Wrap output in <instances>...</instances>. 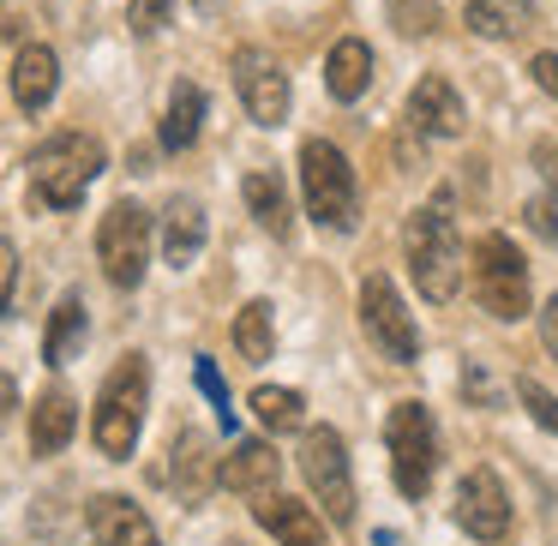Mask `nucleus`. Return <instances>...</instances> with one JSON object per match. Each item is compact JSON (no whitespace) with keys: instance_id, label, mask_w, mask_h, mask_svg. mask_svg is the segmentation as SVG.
Returning a JSON list of instances; mask_svg holds the SVG:
<instances>
[{"instance_id":"1","label":"nucleus","mask_w":558,"mask_h":546,"mask_svg":"<svg viewBox=\"0 0 558 546\" xmlns=\"http://www.w3.org/2000/svg\"><path fill=\"white\" fill-rule=\"evenodd\" d=\"M402 246H409L414 289H421L426 301H450L457 282H462V234H457V217H450V186H438V193L409 217Z\"/></svg>"},{"instance_id":"2","label":"nucleus","mask_w":558,"mask_h":546,"mask_svg":"<svg viewBox=\"0 0 558 546\" xmlns=\"http://www.w3.org/2000/svg\"><path fill=\"white\" fill-rule=\"evenodd\" d=\"M145 402H150V366L145 354H126L97 390V414H90V438L109 462H126L145 433Z\"/></svg>"},{"instance_id":"3","label":"nucleus","mask_w":558,"mask_h":546,"mask_svg":"<svg viewBox=\"0 0 558 546\" xmlns=\"http://www.w3.org/2000/svg\"><path fill=\"white\" fill-rule=\"evenodd\" d=\"M31 193H37V205L49 210H73L78 198L90 193V181L102 174V145L90 133H54L43 138L37 150H31Z\"/></svg>"},{"instance_id":"4","label":"nucleus","mask_w":558,"mask_h":546,"mask_svg":"<svg viewBox=\"0 0 558 546\" xmlns=\"http://www.w3.org/2000/svg\"><path fill=\"white\" fill-rule=\"evenodd\" d=\"M301 193H306V217L330 234H349L361 222V186L354 169L330 138H306L301 145Z\"/></svg>"},{"instance_id":"5","label":"nucleus","mask_w":558,"mask_h":546,"mask_svg":"<svg viewBox=\"0 0 558 546\" xmlns=\"http://www.w3.org/2000/svg\"><path fill=\"white\" fill-rule=\"evenodd\" d=\"M474 301H481V313H493L498 325H517V318L534 313V289H529V265H522V253L510 246V234H481L474 241Z\"/></svg>"},{"instance_id":"6","label":"nucleus","mask_w":558,"mask_h":546,"mask_svg":"<svg viewBox=\"0 0 558 546\" xmlns=\"http://www.w3.org/2000/svg\"><path fill=\"white\" fill-rule=\"evenodd\" d=\"M385 450H390V481H397L402 498H426L438 474V426L426 402H397L385 421Z\"/></svg>"},{"instance_id":"7","label":"nucleus","mask_w":558,"mask_h":546,"mask_svg":"<svg viewBox=\"0 0 558 546\" xmlns=\"http://www.w3.org/2000/svg\"><path fill=\"white\" fill-rule=\"evenodd\" d=\"M97 265L114 289H138L145 282V265H150V217L145 205L121 198L109 205V217L97 222Z\"/></svg>"},{"instance_id":"8","label":"nucleus","mask_w":558,"mask_h":546,"mask_svg":"<svg viewBox=\"0 0 558 546\" xmlns=\"http://www.w3.org/2000/svg\"><path fill=\"white\" fill-rule=\"evenodd\" d=\"M361 330H366V342H373L390 366H414V361H421V330H414V313L402 306L397 282L378 277V270L361 282Z\"/></svg>"},{"instance_id":"9","label":"nucleus","mask_w":558,"mask_h":546,"mask_svg":"<svg viewBox=\"0 0 558 546\" xmlns=\"http://www.w3.org/2000/svg\"><path fill=\"white\" fill-rule=\"evenodd\" d=\"M301 474L313 486V498L325 505V517L337 529H349L354 522V474H349V450H342V438L330 426H306L301 433Z\"/></svg>"},{"instance_id":"10","label":"nucleus","mask_w":558,"mask_h":546,"mask_svg":"<svg viewBox=\"0 0 558 546\" xmlns=\"http://www.w3.org/2000/svg\"><path fill=\"white\" fill-rule=\"evenodd\" d=\"M450 517H457V529L469 534V541L498 546L510 534V493H505V481H498L493 469H469V474H462V486H457Z\"/></svg>"},{"instance_id":"11","label":"nucleus","mask_w":558,"mask_h":546,"mask_svg":"<svg viewBox=\"0 0 558 546\" xmlns=\"http://www.w3.org/2000/svg\"><path fill=\"white\" fill-rule=\"evenodd\" d=\"M229 73H234V90H241L246 114H253L258 126H282V121H289V102H294L289 73H282L265 49H234Z\"/></svg>"},{"instance_id":"12","label":"nucleus","mask_w":558,"mask_h":546,"mask_svg":"<svg viewBox=\"0 0 558 546\" xmlns=\"http://www.w3.org/2000/svg\"><path fill=\"white\" fill-rule=\"evenodd\" d=\"M402 121L421 138H457L462 126H469V109H462L457 85H450L445 73H426L421 85L409 90V102H402Z\"/></svg>"},{"instance_id":"13","label":"nucleus","mask_w":558,"mask_h":546,"mask_svg":"<svg viewBox=\"0 0 558 546\" xmlns=\"http://www.w3.org/2000/svg\"><path fill=\"white\" fill-rule=\"evenodd\" d=\"M85 529H90V546H162L157 529H150V517L133 505V498H121V493L90 498Z\"/></svg>"},{"instance_id":"14","label":"nucleus","mask_w":558,"mask_h":546,"mask_svg":"<svg viewBox=\"0 0 558 546\" xmlns=\"http://www.w3.org/2000/svg\"><path fill=\"white\" fill-rule=\"evenodd\" d=\"M253 522L270 534V541H282V546H330V541H325V522H318V510L301 505V498H270V493H258Z\"/></svg>"},{"instance_id":"15","label":"nucleus","mask_w":558,"mask_h":546,"mask_svg":"<svg viewBox=\"0 0 558 546\" xmlns=\"http://www.w3.org/2000/svg\"><path fill=\"white\" fill-rule=\"evenodd\" d=\"M78 433V402L66 397L61 385L43 390L37 409H31V457H61Z\"/></svg>"},{"instance_id":"16","label":"nucleus","mask_w":558,"mask_h":546,"mask_svg":"<svg viewBox=\"0 0 558 546\" xmlns=\"http://www.w3.org/2000/svg\"><path fill=\"white\" fill-rule=\"evenodd\" d=\"M205 210H198V198H169V210H162V258H169L174 270H186L198 253H205Z\"/></svg>"},{"instance_id":"17","label":"nucleus","mask_w":558,"mask_h":546,"mask_svg":"<svg viewBox=\"0 0 558 546\" xmlns=\"http://www.w3.org/2000/svg\"><path fill=\"white\" fill-rule=\"evenodd\" d=\"M54 85H61V61H54V49H43V43H25V49L13 54V97L19 109H49Z\"/></svg>"},{"instance_id":"18","label":"nucleus","mask_w":558,"mask_h":546,"mask_svg":"<svg viewBox=\"0 0 558 546\" xmlns=\"http://www.w3.org/2000/svg\"><path fill=\"white\" fill-rule=\"evenodd\" d=\"M169 457H174V493H181L186 505H193V498H205L210 486H222V462L210 457V438L205 433H181Z\"/></svg>"},{"instance_id":"19","label":"nucleus","mask_w":558,"mask_h":546,"mask_svg":"<svg viewBox=\"0 0 558 546\" xmlns=\"http://www.w3.org/2000/svg\"><path fill=\"white\" fill-rule=\"evenodd\" d=\"M241 193H246V210H253L258 229H270L277 241H289V234H294V205H289V186H282V174L253 169V174L241 181Z\"/></svg>"},{"instance_id":"20","label":"nucleus","mask_w":558,"mask_h":546,"mask_svg":"<svg viewBox=\"0 0 558 546\" xmlns=\"http://www.w3.org/2000/svg\"><path fill=\"white\" fill-rule=\"evenodd\" d=\"M366 85H373V49L361 37H342L337 49L325 54V90L337 102H361Z\"/></svg>"},{"instance_id":"21","label":"nucleus","mask_w":558,"mask_h":546,"mask_svg":"<svg viewBox=\"0 0 558 546\" xmlns=\"http://www.w3.org/2000/svg\"><path fill=\"white\" fill-rule=\"evenodd\" d=\"M282 474V457L253 438V445H234V457H222V493H270Z\"/></svg>"},{"instance_id":"22","label":"nucleus","mask_w":558,"mask_h":546,"mask_svg":"<svg viewBox=\"0 0 558 546\" xmlns=\"http://www.w3.org/2000/svg\"><path fill=\"white\" fill-rule=\"evenodd\" d=\"M205 114H210V97L193 85V78H181V85L169 90V114H162V145L169 150H193L198 133H205Z\"/></svg>"},{"instance_id":"23","label":"nucleus","mask_w":558,"mask_h":546,"mask_svg":"<svg viewBox=\"0 0 558 546\" xmlns=\"http://www.w3.org/2000/svg\"><path fill=\"white\" fill-rule=\"evenodd\" d=\"M85 330H90L85 301H78V294H61V301H54V313H49V330H43V361H49V366L78 361V349H85Z\"/></svg>"},{"instance_id":"24","label":"nucleus","mask_w":558,"mask_h":546,"mask_svg":"<svg viewBox=\"0 0 558 546\" xmlns=\"http://www.w3.org/2000/svg\"><path fill=\"white\" fill-rule=\"evenodd\" d=\"M469 31L474 37H486V43H498V37H522V31L534 25V0H469Z\"/></svg>"},{"instance_id":"25","label":"nucleus","mask_w":558,"mask_h":546,"mask_svg":"<svg viewBox=\"0 0 558 546\" xmlns=\"http://www.w3.org/2000/svg\"><path fill=\"white\" fill-rule=\"evenodd\" d=\"M253 414H258V426H265L270 438L277 433H306V402H301V390H289V385H258L253 390Z\"/></svg>"},{"instance_id":"26","label":"nucleus","mask_w":558,"mask_h":546,"mask_svg":"<svg viewBox=\"0 0 558 546\" xmlns=\"http://www.w3.org/2000/svg\"><path fill=\"white\" fill-rule=\"evenodd\" d=\"M234 349H241V361L265 366L270 349H277V325H270V301H246L241 313H234Z\"/></svg>"},{"instance_id":"27","label":"nucleus","mask_w":558,"mask_h":546,"mask_svg":"<svg viewBox=\"0 0 558 546\" xmlns=\"http://www.w3.org/2000/svg\"><path fill=\"white\" fill-rule=\"evenodd\" d=\"M390 25L402 37H433L438 31V0H390Z\"/></svg>"},{"instance_id":"28","label":"nucleus","mask_w":558,"mask_h":546,"mask_svg":"<svg viewBox=\"0 0 558 546\" xmlns=\"http://www.w3.org/2000/svg\"><path fill=\"white\" fill-rule=\"evenodd\" d=\"M193 378H198V390L210 397V409H217V421H222V433H234V409H229V385H222V373H217V361L210 354H193Z\"/></svg>"},{"instance_id":"29","label":"nucleus","mask_w":558,"mask_h":546,"mask_svg":"<svg viewBox=\"0 0 558 546\" xmlns=\"http://www.w3.org/2000/svg\"><path fill=\"white\" fill-rule=\"evenodd\" d=\"M517 397H522V409H529L534 421L546 426V433H558V402H553V390H546L541 378H529V373H522V378H517Z\"/></svg>"},{"instance_id":"30","label":"nucleus","mask_w":558,"mask_h":546,"mask_svg":"<svg viewBox=\"0 0 558 546\" xmlns=\"http://www.w3.org/2000/svg\"><path fill=\"white\" fill-rule=\"evenodd\" d=\"M169 19H174L169 0H133V7H126V25H133V37H157Z\"/></svg>"},{"instance_id":"31","label":"nucleus","mask_w":558,"mask_h":546,"mask_svg":"<svg viewBox=\"0 0 558 546\" xmlns=\"http://www.w3.org/2000/svg\"><path fill=\"white\" fill-rule=\"evenodd\" d=\"M529 229L541 234V241H558V198H534V205H529Z\"/></svg>"},{"instance_id":"32","label":"nucleus","mask_w":558,"mask_h":546,"mask_svg":"<svg viewBox=\"0 0 558 546\" xmlns=\"http://www.w3.org/2000/svg\"><path fill=\"white\" fill-rule=\"evenodd\" d=\"M462 390H469V397L481 402V409H493V402H498V397H493V385H486V373H481V366H474V361L462 366Z\"/></svg>"},{"instance_id":"33","label":"nucleus","mask_w":558,"mask_h":546,"mask_svg":"<svg viewBox=\"0 0 558 546\" xmlns=\"http://www.w3.org/2000/svg\"><path fill=\"white\" fill-rule=\"evenodd\" d=\"M529 73H534V85H541L546 97H558V54H534Z\"/></svg>"},{"instance_id":"34","label":"nucleus","mask_w":558,"mask_h":546,"mask_svg":"<svg viewBox=\"0 0 558 546\" xmlns=\"http://www.w3.org/2000/svg\"><path fill=\"white\" fill-rule=\"evenodd\" d=\"M0 282H7V306H13V294H19V246L13 241L0 246Z\"/></svg>"},{"instance_id":"35","label":"nucleus","mask_w":558,"mask_h":546,"mask_svg":"<svg viewBox=\"0 0 558 546\" xmlns=\"http://www.w3.org/2000/svg\"><path fill=\"white\" fill-rule=\"evenodd\" d=\"M541 342H546V349L558 354V294H553V301L541 306Z\"/></svg>"},{"instance_id":"36","label":"nucleus","mask_w":558,"mask_h":546,"mask_svg":"<svg viewBox=\"0 0 558 546\" xmlns=\"http://www.w3.org/2000/svg\"><path fill=\"white\" fill-rule=\"evenodd\" d=\"M534 162H541L546 181H558V145H553V138H541V145H534Z\"/></svg>"},{"instance_id":"37","label":"nucleus","mask_w":558,"mask_h":546,"mask_svg":"<svg viewBox=\"0 0 558 546\" xmlns=\"http://www.w3.org/2000/svg\"><path fill=\"white\" fill-rule=\"evenodd\" d=\"M193 7H198V13H210V7H217V0H193Z\"/></svg>"}]
</instances>
